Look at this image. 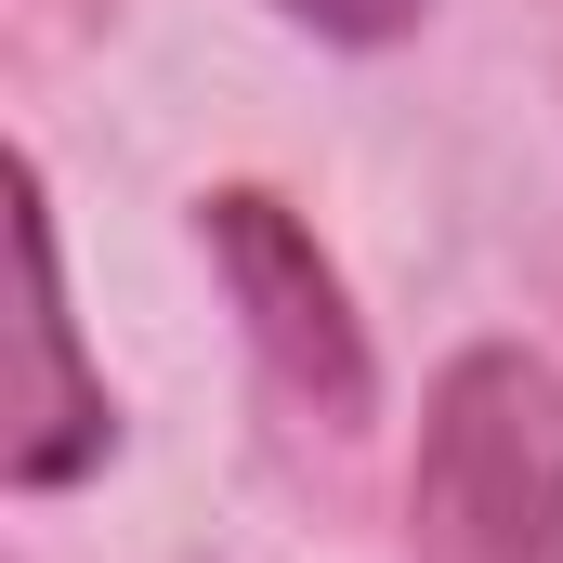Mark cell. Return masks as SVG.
I'll list each match as a JSON object with an SVG mask.
<instances>
[{
    "label": "cell",
    "instance_id": "cell-1",
    "mask_svg": "<svg viewBox=\"0 0 563 563\" xmlns=\"http://www.w3.org/2000/svg\"><path fill=\"white\" fill-rule=\"evenodd\" d=\"M420 563H563V367L485 341L420 420Z\"/></svg>",
    "mask_w": 563,
    "mask_h": 563
},
{
    "label": "cell",
    "instance_id": "cell-2",
    "mask_svg": "<svg viewBox=\"0 0 563 563\" xmlns=\"http://www.w3.org/2000/svg\"><path fill=\"white\" fill-rule=\"evenodd\" d=\"M210 263L236 288V314H250V354H263V380H276L301 420L354 432L380 407V367H367V328H354V301H341V263L314 250V223L263 197V184H223L210 197Z\"/></svg>",
    "mask_w": 563,
    "mask_h": 563
},
{
    "label": "cell",
    "instance_id": "cell-3",
    "mask_svg": "<svg viewBox=\"0 0 563 563\" xmlns=\"http://www.w3.org/2000/svg\"><path fill=\"white\" fill-rule=\"evenodd\" d=\"M92 459H106V380L79 367V314H66V263H53L40 157H13V407H0V472L26 498H53Z\"/></svg>",
    "mask_w": 563,
    "mask_h": 563
},
{
    "label": "cell",
    "instance_id": "cell-4",
    "mask_svg": "<svg viewBox=\"0 0 563 563\" xmlns=\"http://www.w3.org/2000/svg\"><path fill=\"white\" fill-rule=\"evenodd\" d=\"M301 26H328V40H407L432 0H288Z\"/></svg>",
    "mask_w": 563,
    "mask_h": 563
}]
</instances>
